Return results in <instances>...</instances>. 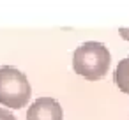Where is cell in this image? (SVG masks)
<instances>
[{
	"mask_svg": "<svg viewBox=\"0 0 129 120\" xmlns=\"http://www.w3.org/2000/svg\"><path fill=\"white\" fill-rule=\"evenodd\" d=\"M110 51L103 43L88 41L78 46L73 53V69L88 81L101 79L110 69Z\"/></svg>",
	"mask_w": 129,
	"mask_h": 120,
	"instance_id": "cell-1",
	"label": "cell"
},
{
	"mask_svg": "<svg viewBox=\"0 0 129 120\" xmlns=\"http://www.w3.org/2000/svg\"><path fill=\"white\" fill-rule=\"evenodd\" d=\"M30 83L27 76L13 65L0 67V102L2 108H23L30 99Z\"/></svg>",
	"mask_w": 129,
	"mask_h": 120,
	"instance_id": "cell-2",
	"label": "cell"
},
{
	"mask_svg": "<svg viewBox=\"0 0 129 120\" xmlns=\"http://www.w3.org/2000/svg\"><path fill=\"white\" fill-rule=\"evenodd\" d=\"M27 120H64V111L57 99L39 97L28 108Z\"/></svg>",
	"mask_w": 129,
	"mask_h": 120,
	"instance_id": "cell-3",
	"label": "cell"
},
{
	"mask_svg": "<svg viewBox=\"0 0 129 120\" xmlns=\"http://www.w3.org/2000/svg\"><path fill=\"white\" fill-rule=\"evenodd\" d=\"M113 83L124 94H129V57L122 58L113 72Z\"/></svg>",
	"mask_w": 129,
	"mask_h": 120,
	"instance_id": "cell-4",
	"label": "cell"
},
{
	"mask_svg": "<svg viewBox=\"0 0 129 120\" xmlns=\"http://www.w3.org/2000/svg\"><path fill=\"white\" fill-rule=\"evenodd\" d=\"M0 120H16L9 111H6L4 108H2V111H0Z\"/></svg>",
	"mask_w": 129,
	"mask_h": 120,
	"instance_id": "cell-5",
	"label": "cell"
},
{
	"mask_svg": "<svg viewBox=\"0 0 129 120\" xmlns=\"http://www.w3.org/2000/svg\"><path fill=\"white\" fill-rule=\"evenodd\" d=\"M118 34H120L125 41H129V28H120V30H118Z\"/></svg>",
	"mask_w": 129,
	"mask_h": 120,
	"instance_id": "cell-6",
	"label": "cell"
}]
</instances>
